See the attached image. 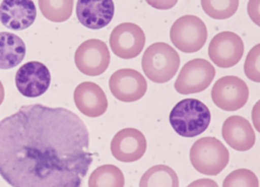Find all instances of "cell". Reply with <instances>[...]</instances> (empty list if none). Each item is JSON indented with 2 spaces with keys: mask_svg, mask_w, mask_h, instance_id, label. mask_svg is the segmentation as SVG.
Wrapping results in <instances>:
<instances>
[{
  "mask_svg": "<svg viewBox=\"0 0 260 187\" xmlns=\"http://www.w3.org/2000/svg\"><path fill=\"white\" fill-rule=\"evenodd\" d=\"M91 162L87 127L66 108L25 105L0 121V176L12 187H81Z\"/></svg>",
  "mask_w": 260,
  "mask_h": 187,
  "instance_id": "1",
  "label": "cell"
},
{
  "mask_svg": "<svg viewBox=\"0 0 260 187\" xmlns=\"http://www.w3.org/2000/svg\"><path fill=\"white\" fill-rule=\"evenodd\" d=\"M211 114L208 107L197 99H184L170 112L169 121L177 134L194 137L203 133L209 126Z\"/></svg>",
  "mask_w": 260,
  "mask_h": 187,
  "instance_id": "2",
  "label": "cell"
},
{
  "mask_svg": "<svg viewBox=\"0 0 260 187\" xmlns=\"http://www.w3.org/2000/svg\"><path fill=\"white\" fill-rule=\"evenodd\" d=\"M180 62V56L173 47L157 42L147 47L141 59V66L151 81L165 83L175 76Z\"/></svg>",
  "mask_w": 260,
  "mask_h": 187,
  "instance_id": "3",
  "label": "cell"
},
{
  "mask_svg": "<svg viewBox=\"0 0 260 187\" xmlns=\"http://www.w3.org/2000/svg\"><path fill=\"white\" fill-rule=\"evenodd\" d=\"M189 157L193 168L208 176L218 175L230 161L228 148L221 141L211 136L196 140L190 148Z\"/></svg>",
  "mask_w": 260,
  "mask_h": 187,
  "instance_id": "4",
  "label": "cell"
},
{
  "mask_svg": "<svg viewBox=\"0 0 260 187\" xmlns=\"http://www.w3.org/2000/svg\"><path fill=\"white\" fill-rule=\"evenodd\" d=\"M170 39L174 46L184 53L199 51L207 39V28L202 19L187 14L179 17L171 26Z\"/></svg>",
  "mask_w": 260,
  "mask_h": 187,
  "instance_id": "5",
  "label": "cell"
},
{
  "mask_svg": "<svg viewBox=\"0 0 260 187\" xmlns=\"http://www.w3.org/2000/svg\"><path fill=\"white\" fill-rule=\"evenodd\" d=\"M215 76L210 62L202 58L192 59L184 64L175 81V89L181 95L200 92L206 89Z\"/></svg>",
  "mask_w": 260,
  "mask_h": 187,
  "instance_id": "6",
  "label": "cell"
},
{
  "mask_svg": "<svg viewBox=\"0 0 260 187\" xmlns=\"http://www.w3.org/2000/svg\"><path fill=\"white\" fill-rule=\"evenodd\" d=\"M248 98V85L238 76H222L215 81L211 88L212 102L223 111L232 112L243 108Z\"/></svg>",
  "mask_w": 260,
  "mask_h": 187,
  "instance_id": "7",
  "label": "cell"
},
{
  "mask_svg": "<svg viewBox=\"0 0 260 187\" xmlns=\"http://www.w3.org/2000/svg\"><path fill=\"white\" fill-rule=\"evenodd\" d=\"M109 49L101 40L89 39L81 43L75 51L74 62L77 69L88 76H98L109 67Z\"/></svg>",
  "mask_w": 260,
  "mask_h": 187,
  "instance_id": "8",
  "label": "cell"
},
{
  "mask_svg": "<svg viewBox=\"0 0 260 187\" xmlns=\"http://www.w3.org/2000/svg\"><path fill=\"white\" fill-rule=\"evenodd\" d=\"M145 45L142 28L133 22L118 24L111 33L110 47L115 55L122 59L137 57Z\"/></svg>",
  "mask_w": 260,
  "mask_h": 187,
  "instance_id": "9",
  "label": "cell"
},
{
  "mask_svg": "<svg viewBox=\"0 0 260 187\" xmlns=\"http://www.w3.org/2000/svg\"><path fill=\"white\" fill-rule=\"evenodd\" d=\"M51 83L48 67L39 61H29L21 65L15 73V85L26 98H37L47 91Z\"/></svg>",
  "mask_w": 260,
  "mask_h": 187,
  "instance_id": "10",
  "label": "cell"
},
{
  "mask_svg": "<svg viewBox=\"0 0 260 187\" xmlns=\"http://www.w3.org/2000/svg\"><path fill=\"white\" fill-rule=\"evenodd\" d=\"M244 54V43L239 35L233 32H221L215 35L208 46V56L220 68L235 66Z\"/></svg>",
  "mask_w": 260,
  "mask_h": 187,
  "instance_id": "11",
  "label": "cell"
},
{
  "mask_svg": "<svg viewBox=\"0 0 260 187\" xmlns=\"http://www.w3.org/2000/svg\"><path fill=\"white\" fill-rule=\"evenodd\" d=\"M112 95L121 102L131 103L140 100L146 92L147 82L137 70L123 68L115 71L109 80Z\"/></svg>",
  "mask_w": 260,
  "mask_h": 187,
  "instance_id": "12",
  "label": "cell"
},
{
  "mask_svg": "<svg viewBox=\"0 0 260 187\" xmlns=\"http://www.w3.org/2000/svg\"><path fill=\"white\" fill-rule=\"evenodd\" d=\"M147 142L144 134L135 128H124L118 131L111 142V152L123 163L140 160L146 151Z\"/></svg>",
  "mask_w": 260,
  "mask_h": 187,
  "instance_id": "13",
  "label": "cell"
},
{
  "mask_svg": "<svg viewBox=\"0 0 260 187\" xmlns=\"http://www.w3.org/2000/svg\"><path fill=\"white\" fill-rule=\"evenodd\" d=\"M36 17L37 8L31 0H4L0 4V21L9 29H25Z\"/></svg>",
  "mask_w": 260,
  "mask_h": 187,
  "instance_id": "14",
  "label": "cell"
},
{
  "mask_svg": "<svg viewBox=\"0 0 260 187\" xmlns=\"http://www.w3.org/2000/svg\"><path fill=\"white\" fill-rule=\"evenodd\" d=\"M77 109L87 117H100L108 109V99L100 85L91 81L79 83L73 92Z\"/></svg>",
  "mask_w": 260,
  "mask_h": 187,
  "instance_id": "15",
  "label": "cell"
},
{
  "mask_svg": "<svg viewBox=\"0 0 260 187\" xmlns=\"http://www.w3.org/2000/svg\"><path fill=\"white\" fill-rule=\"evenodd\" d=\"M115 12L112 0L77 1L76 16L78 21L87 28L100 29L107 26L113 19Z\"/></svg>",
  "mask_w": 260,
  "mask_h": 187,
  "instance_id": "16",
  "label": "cell"
},
{
  "mask_svg": "<svg viewBox=\"0 0 260 187\" xmlns=\"http://www.w3.org/2000/svg\"><path fill=\"white\" fill-rule=\"evenodd\" d=\"M224 141L234 149L246 151L251 149L256 141V136L250 122L242 116L226 118L221 127Z\"/></svg>",
  "mask_w": 260,
  "mask_h": 187,
  "instance_id": "17",
  "label": "cell"
},
{
  "mask_svg": "<svg viewBox=\"0 0 260 187\" xmlns=\"http://www.w3.org/2000/svg\"><path fill=\"white\" fill-rule=\"evenodd\" d=\"M25 44L12 33L0 32V69L17 66L25 56Z\"/></svg>",
  "mask_w": 260,
  "mask_h": 187,
  "instance_id": "18",
  "label": "cell"
},
{
  "mask_svg": "<svg viewBox=\"0 0 260 187\" xmlns=\"http://www.w3.org/2000/svg\"><path fill=\"white\" fill-rule=\"evenodd\" d=\"M139 187H179L178 175L167 165H155L142 175Z\"/></svg>",
  "mask_w": 260,
  "mask_h": 187,
  "instance_id": "19",
  "label": "cell"
},
{
  "mask_svg": "<svg viewBox=\"0 0 260 187\" xmlns=\"http://www.w3.org/2000/svg\"><path fill=\"white\" fill-rule=\"evenodd\" d=\"M124 175L115 165L98 167L88 179V187H124Z\"/></svg>",
  "mask_w": 260,
  "mask_h": 187,
  "instance_id": "20",
  "label": "cell"
},
{
  "mask_svg": "<svg viewBox=\"0 0 260 187\" xmlns=\"http://www.w3.org/2000/svg\"><path fill=\"white\" fill-rule=\"evenodd\" d=\"M40 9L43 15L54 22H62L67 20L73 9L72 0H40Z\"/></svg>",
  "mask_w": 260,
  "mask_h": 187,
  "instance_id": "21",
  "label": "cell"
},
{
  "mask_svg": "<svg viewBox=\"0 0 260 187\" xmlns=\"http://www.w3.org/2000/svg\"><path fill=\"white\" fill-rule=\"evenodd\" d=\"M204 12L214 19H226L233 16L239 7V0H201Z\"/></svg>",
  "mask_w": 260,
  "mask_h": 187,
  "instance_id": "22",
  "label": "cell"
},
{
  "mask_svg": "<svg viewBox=\"0 0 260 187\" xmlns=\"http://www.w3.org/2000/svg\"><path fill=\"white\" fill-rule=\"evenodd\" d=\"M222 187H259V181L254 172L243 168L230 173L224 178Z\"/></svg>",
  "mask_w": 260,
  "mask_h": 187,
  "instance_id": "23",
  "label": "cell"
},
{
  "mask_svg": "<svg viewBox=\"0 0 260 187\" xmlns=\"http://www.w3.org/2000/svg\"><path fill=\"white\" fill-rule=\"evenodd\" d=\"M244 72L250 80L260 83V43L249 51L244 63Z\"/></svg>",
  "mask_w": 260,
  "mask_h": 187,
  "instance_id": "24",
  "label": "cell"
},
{
  "mask_svg": "<svg viewBox=\"0 0 260 187\" xmlns=\"http://www.w3.org/2000/svg\"><path fill=\"white\" fill-rule=\"evenodd\" d=\"M247 11L250 19L260 26V0H250L247 5Z\"/></svg>",
  "mask_w": 260,
  "mask_h": 187,
  "instance_id": "25",
  "label": "cell"
},
{
  "mask_svg": "<svg viewBox=\"0 0 260 187\" xmlns=\"http://www.w3.org/2000/svg\"><path fill=\"white\" fill-rule=\"evenodd\" d=\"M146 2L156 9H170L177 4V0H154Z\"/></svg>",
  "mask_w": 260,
  "mask_h": 187,
  "instance_id": "26",
  "label": "cell"
},
{
  "mask_svg": "<svg viewBox=\"0 0 260 187\" xmlns=\"http://www.w3.org/2000/svg\"><path fill=\"white\" fill-rule=\"evenodd\" d=\"M251 117L255 129L260 133V100L257 101V103L254 105Z\"/></svg>",
  "mask_w": 260,
  "mask_h": 187,
  "instance_id": "27",
  "label": "cell"
},
{
  "mask_svg": "<svg viewBox=\"0 0 260 187\" xmlns=\"http://www.w3.org/2000/svg\"><path fill=\"white\" fill-rule=\"evenodd\" d=\"M187 187H218V185L216 184L215 181L211 179L203 178V179H197L193 181Z\"/></svg>",
  "mask_w": 260,
  "mask_h": 187,
  "instance_id": "28",
  "label": "cell"
},
{
  "mask_svg": "<svg viewBox=\"0 0 260 187\" xmlns=\"http://www.w3.org/2000/svg\"><path fill=\"white\" fill-rule=\"evenodd\" d=\"M4 97H5V91H4V87H3V84H2V82L0 81V106H1V104L3 103Z\"/></svg>",
  "mask_w": 260,
  "mask_h": 187,
  "instance_id": "29",
  "label": "cell"
}]
</instances>
